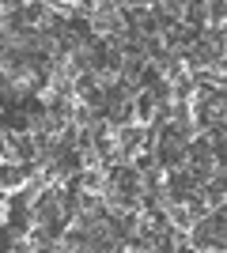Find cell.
Wrapping results in <instances>:
<instances>
[{"label":"cell","mask_w":227,"mask_h":253,"mask_svg":"<svg viewBox=\"0 0 227 253\" xmlns=\"http://www.w3.org/2000/svg\"><path fill=\"white\" fill-rule=\"evenodd\" d=\"M114 148H118V163H136V159L151 148V132L144 125L114 128Z\"/></svg>","instance_id":"1"},{"label":"cell","mask_w":227,"mask_h":253,"mask_svg":"<svg viewBox=\"0 0 227 253\" xmlns=\"http://www.w3.org/2000/svg\"><path fill=\"white\" fill-rule=\"evenodd\" d=\"M197 189H201V185L193 181L189 170H174V174H167V208H171V204H189Z\"/></svg>","instance_id":"2"}]
</instances>
